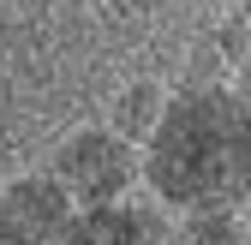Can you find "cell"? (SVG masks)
<instances>
[{
  "instance_id": "obj_9",
  "label": "cell",
  "mask_w": 251,
  "mask_h": 245,
  "mask_svg": "<svg viewBox=\"0 0 251 245\" xmlns=\"http://www.w3.org/2000/svg\"><path fill=\"white\" fill-rule=\"evenodd\" d=\"M54 245H72V239H54Z\"/></svg>"
},
{
  "instance_id": "obj_3",
  "label": "cell",
  "mask_w": 251,
  "mask_h": 245,
  "mask_svg": "<svg viewBox=\"0 0 251 245\" xmlns=\"http://www.w3.org/2000/svg\"><path fill=\"white\" fill-rule=\"evenodd\" d=\"M72 197L60 192V179L42 173H12L0 186V245H54L72 227Z\"/></svg>"
},
{
  "instance_id": "obj_1",
  "label": "cell",
  "mask_w": 251,
  "mask_h": 245,
  "mask_svg": "<svg viewBox=\"0 0 251 245\" xmlns=\"http://www.w3.org/2000/svg\"><path fill=\"white\" fill-rule=\"evenodd\" d=\"M138 179L168 216H239L251 203V108L227 84H174Z\"/></svg>"
},
{
  "instance_id": "obj_4",
  "label": "cell",
  "mask_w": 251,
  "mask_h": 245,
  "mask_svg": "<svg viewBox=\"0 0 251 245\" xmlns=\"http://www.w3.org/2000/svg\"><path fill=\"white\" fill-rule=\"evenodd\" d=\"M72 245H155L162 239V221L150 216V209H138L132 197L120 203H96V209H78L72 227H66Z\"/></svg>"
},
{
  "instance_id": "obj_5",
  "label": "cell",
  "mask_w": 251,
  "mask_h": 245,
  "mask_svg": "<svg viewBox=\"0 0 251 245\" xmlns=\"http://www.w3.org/2000/svg\"><path fill=\"white\" fill-rule=\"evenodd\" d=\"M162 108H168V84H155V78H132V84L114 96V108H108L102 126H114L126 144H144V138L155 132V120H162Z\"/></svg>"
},
{
  "instance_id": "obj_2",
  "label": "cell",
  "mask_w": 251,
  "mask_h": 245,
  "mask_svg": "<svg viewBox=\"0 0 251 245\" xmlns=\"http://www.w3.org/2000/svg\"><path fill=\"white\" fill-rule=\"evenodd\" d=\"M48 173L60 179V192L72 197V209L120 203L138 186V144H126L114 126H72L54 144Z\"/></svg>"
},
{
  "instance_id": "obj_7",
  "label": "cell",
  "mask_w": 251,
  "mask_h": 245,
  "mask_svg": "<svg viewBox=\"0 0 251 245\" xmlns=\"http://www.w3.org/2000/svg\"><path fill=\"white\" fill-rule=\"evenodd\" d=\"M227 90H233V96L251 108V42H245V54L233 60V78H227Z\"/></svg>"
},
{
  "instance_id": "obj_8",
  "label": "cell",
  "mask_w": 251,
  "mask_h": 245,
  "mask_svg": "<svg viewBox=\"0 0 251 245\" xmlns=\"http://www.w3.org/2000/svg\"><path fill=\"white\" fill-rule=\"evenodd\" d=\"M227 18H239V24L251 30V0H233V12H227Z\"/></svg>"
},
{
  "instance_id": "obj_6",
  "label": "cell",
  "mask_w": 251,
  "mask_h": 245,
  "mask_svg": "<svg viewBox=\"0 0 251 245\" xmlns=\"http://www.w3.org/2000/svg\"><path fill=\"white\" fill-rule=\"evenodd\" d=\"M155 245H251V227H239V216H174Z\"/></svg>"
}]
</instances>
